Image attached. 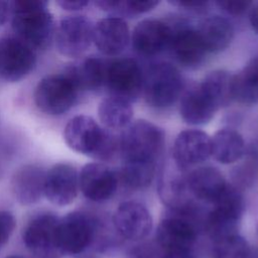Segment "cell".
I'll use <instances>...</instances> for the list:
<instances>
[{"mask_svg": "<svg viewBox=\"0 0 258 258\" xmlns=\"http://www.w3.org/2000/svg\"><path fill=\"white\" fill-rule=\"evenodd\" d=\"M207 52H220L226 49L234 37V26L229 19L214 15L203 19L196 29Z\"/></svg>", "mask_w": 258, "mask_h": 258, "instance_id": "22", "label": "cell"}, {"mask_svg": "<svg viewBox=\"0 0 258 258\" xmlns=\"http://www.w3.org/2000/svg\"><path fill=\"white\" fill-rule=\"evenodd\" d=\"M79 94V89L67 74H54L38 82L33 100L41 112L50 116H58L74 107Z\"/></svg>", "mask_w": 258, "mask_h": 258, "instance_id": "6", "label": "cell"}, {"mask_svg": "<svg viewBox=\"0 0 258 258\" xmlns=\"http://www.w3.org/2000/svg\"><path fill=\"white\" fill-rule=\"evenodd\" d=\"M164 146L163 131L151 122L137 120L123 129L118 138L122 163H154Z\"/></svg>", "mask_w": 258, "mask_h": 258, "instance_id": "3", "label": "cell"}, {"mask_svg": "<svg viewBox=\"0 0 258 258\" xmlns=\"http://www.w3.org/2000/svg\"><path fill=\"white\" fill-rule=\"evenodd\" d=\"M6 258H23V257H21V256H19V255H11V256H8V257H6Z\"/></svg>", "mask_w": 258, "mask_h": 258, "instance_id": "41", "label": "cell"}, {"mask_svg": "<svg viewBox=\"0 0 258 258\" xmlns=\"http://www.w3.org/2000/svg\"><path fill=\"white\" fill-rule=\"evenodd\" d=\"M170 4L177 6L179 8H183L186 10H191V11H200V10H204L209 2H205V1H183V0H178V1H170Z\"/></svg>", "mask_w": 258, "mask_h": 258, "instance_id": "35", "label": "cell"}, {"mask_svg": "<svg viewBox=\"0 0 258 258\" xmlns=\"http://www.w3.org/2000/svg\"><path fill=\"white\" fill-rule=\"evenodd\" d=\"M159 258H198L195 251H165Z\"/></svg>", "mask_w": 258, "mask_h": 258, "instance_id": "37", "label": "cell"}, {"mask_svg": "<svg viewBox=\"0 0 258 258\" xmlns=\"http://www.w3.org/2000/svg\"><path fill=\"white\" fill-rule=\"evenodd\" d=\"M79 189V172L74 165L60 162L46 171L44 196L52 205L63 207L72 204Z\"/></svg>", "mask_w": 258, "mask_h": 258, "instance_id": "15", "label": "cell"}, {"mask_svg": "<svg viewBox=\"0 0 258 258\" xmlns=\"http://www.w3.org/2000/svg\"><path fill=\"white\" fill-rule=\"evenodd\" d=\"M154 0H115L111 6V13L115 17L132 16L151 11L158 5Z\"/></svg>", "mask_w": 258, "mask_h": 258, "instance_id": "32", "label": "cell"}, {"mask_svg": "<svg viewBox=\"0 0 258 258\" xmlns=\"http://www.w3.org/2000/svg\"><path fill=\"white\" fill-rule=\"evenodd\" d=\"M129 41V27L121 17H105L94 24L93 42L103 54L118 55L127 47Z\"/></svg>", "mask_w": 258, "mask_h": 258, "instance_id": "18", "label": "cell"}, {"mask_svg": "<svg viewBox=\"0 0 258 258\" xmlns=\"http://www.w3.org/2000/svg\"><path fill=\"white\" fill-rule=\"evenodd\" d=\"M15 226L14 216L8 211H0V247L9 241Z\"/></svg>", "mask_w": 258, "mask_h": 258, "instance_id": "33", "label": "cell"}, {"mask_svg": "<svg viewBox=\"0 0 258 258\" xmlns=\"http://www.w3.org/2000/svg\"><path fill=\"white\" fill-rule=\"evenodd\" d=\"M233 100L244 105L258 103V55L233 75Z\"/></svg>", "mask_w": 258, "mask_h": 258, "instance_id": "26", "label": "cell"}, {"mask_svg": "<svg viewBox=\"0 0 258 258\" xmlns=\"http://www.w3.org/2000/svg\"><path fill=\"white\" fill-rule=\"evenodd\" d=\"M183 86L180 72L169 62L153 63L143 74L144 100L153 108L164 109L173 105L179 99Z\"/></svg>", "mask_w": 258, "mask_h": 258, "instance_id": "4", "label": "cell"}, {"mask_svg": "<svg viewBox=\"0 0 258 258\" xmlns=\"http://www.w3.org/2000/svg\"><path fill=\"white\" fill-rule=\"evenodd\" d=\"M36 64L35 50L15 36L0 38V79L16 83L33 71Z\"/></svg>", "mask_w": 258, "mask_h": 258, "instance_id": "11", "label": "cell"}, {"mask_svg": "<svg viewBox=\"0 0 258 258\" xmlns=\"http://www.w3.org/2000/svg\"><path fill=\"white\" fill-rule=\"evenodd\" d=\"M113 226L120 237L139 242L149 236L153 220L148 209L136 201H127L118 206L113 215Z\"/></svg>", "mask_w": 258, "mask_h": 258, "instance_id": "13", "label": "cell"}, {"mask_svg": "<svg viewBox=\"0 0 258 258\" xmlns=\"http://www.w3.org/2000/svg\"><path fill=\"white\" fill-rule=\"evenodd\" d=\"M98 115L106 129H124L131 123L133 109L129 102L109 96L103 99L99 104Z\"/></svg>", "mask_w": 258, "mask_h": 258, "instance_id": "28", "label": "cell"}, {"mask_svg": "<svg viewBox=\"0 0 258 258\" xmlns=\"http://www.w3.org/2000/svg\"><path fill=\"white\" fill-rule=\"evenodd\" d=\"M212 156L222 164H231L244 156L246 145L242 135L234 129H220L211 138Z\"/></svg>", "mask_w": 258, "mask_h": 258, "instance_id": "25", "label": "cell"}, {"mask_svg": "<svg viewBox=\"0 0 258 258\" xmlns=\"http://www.w3.org/2000/svg\"><path fill=\"white\" fill-rule=\"evenodd\" d=\"M59 220L53 214H40L25 227L23 241L35 257L60 258L64 254L59 241Z\"/></svg>", "mask_w": 258, "mask_h": 258, "instance_id": "7", "label": "cell"}, {"mask_svg": "<svg viewBox=\"0 0 258 258\" xmlns=\"http://www.w3.org/2000/svg\"><path fill=\"white\" fill-rule=\"evenodd\" d=\"M58 234L63 252L77 255L96 242L99 224L87 213L72 212L59 220Z\"/></svg>", "mask_w": 258, "mask_h": 258, "instance_id": "9", "label": "cell"}, {"mask_svg": "<svg viewBox=\"0 0 258 258\" xmlns=\"http://www.w3.org/2000/svg\"><path fill=\"white\" fill-rule=\"evenodd\" d=\"M244 213V199L235 185L226 187L205 220V230L214 241L239 234Z\"/></svg>", "mask_w": 258, "mask_h": 258, "instance_id": "5", "label": "cell"}, {"mask_svg": "<svg viewBox=\"0 0 258 258\" xmlns=\"http://www.w3.org/2000/svg\"><path fill=\"white\" fill-rule=\"evenodd\" d=\"M216 4L231 15H242L249 11L253 2L250 1H217Z\"/></svg>", "mask_w": 258, "mask_h": 258, "instance_id": "34", "label": "cell"}, {"mask_svg": "<svg viewBox=\"0 0 258 258\" xmlns=\"http://www.w3.org/2000/svg\"><path fill=\"white\" fill-rule=\"evenodd\" d=\"M248 258H258V247L255 248H251L250 254Z\"/></svg>", "mask_w": 258, "mask_h": 258, "instance_id": "40", "label": "cell"}, {"mask_svg": "<svg viewBox=\"0 0 258 258\" xmlns=\"http://www.w3.org/2000/svg\"><path fill=\"white\" fill-rule=\"evenodd\" d=\"M169 48L176 61L188 69L200 67L208 53L201 42L197 30L185 27L173 30Z\"/></svg>", "mask_w": 258, "mask_h": 258, "instance_id": "21", "label": "cell"}, {"mask_svg": "<svg viewBox=\"0 0 258 258\" xmlns=\"http://www.w3.org/2000/svg\"><path fill=\"white\" fill-rule=\"evenodd\" d=\"M42 0H16L11 2V25L15 37L33 50L45 49L54 38L55 23Z\"/></svg>", "mask_w": 258, "mask_h": 258, "instance_id": "1", "label": "cell"}, {"mask_svg": "<svg viewBox=\"0 0 258 258\" xmlns=\"http://www.w3.org/2000/svg\"><path fill=\"white\" fill-rule=\"evenodd\" d=\"M219 109L202 91L199 85L186 90L179 104V113L183 121L190 125L209 123Z\"/></svg>", "mask_w": 258, "mask_h": 258, "instance_id": "23", "label": "cell"}, {"mask_svg": "<svg viewBox=\"0 0 258 258\" xmlns=\"http://www.w3.org/2000/svg\"><path fill=\"white\" fill-rule=\"evenodd\" d=\"M11 16V2L0 0V26Z\"/></svg>", "mask_w": 258, "mask_h": 258, "instance_id": "38", "label": "cell"}, {"mask_svg": "<svg viewBox=\"0 0 258 258\" xmlns=\"http://www.w3.org/2000/svg\"><path fill=\"white\" fill-rule=\"evenodd\" d=\"M154 163H122L118 177L122 182L132 189H142L147 187L155 174Z\"/></svg>", "mask_w": 258, "mask_h": 258, "instance_id": "29", "label": "cell"}, {"mask_svg": "<svg viewBox=\"0 0 258 258\" xmlns=\"http://www.w3.org/2000/svg\"><path fill=\"white\" fill-rule=\"evenodd\" d=\"M186 184L191 196L213 205L228 186L224 175L213 166H201L192 170L186 178Z\"/></svg>", "mask_w": 258, "mask_h": 258, "instance_id": "20", "label": "cell"}, {"mask_svg": "<svg viewBox=\"0 0 258 258\" xmlns=\"http://www.w3.org/2000/svg\"><path fill=\"white\" fill-rule=\"evenodd\" d=\"M63 139L74 151L99 161L110 160L119 150L118 138L87 115L69 120L63 129Z\"/></svg>", "mask_w": 258, "mask_h": 258, "instance_id": "2", "label": "cell"}, {"mask_svg": "<svg viewBox=\"0 0 258 258\" xmlns=\"http://www.w3.org/2000/svg\"><path fill=\"white\" fill-rule=\"evenodd\" d=\"M107 63L97 57L88 56L72 63L63 72L74 82L80 92L96 91L105 85Z\"/></svg>", "mask_w": 258, "mask_h": 258, "instance_id": "24", "label": "cell"}, {"mask_svg": "<svg viewBox=\"0 0 258 258\" xmlns=\"http://www.w3.org/2000/svg\"><path fill=\"white\" fill-rule=\"evenodd\" d=\"M251 247L240 234L231 235L213 242V258H248Z\"/></svg>", "mask_w": 258, "mask_h": 258, "instance_id": "31", "label": "cell"}, {"mask_svg": "<svg viewBox=\"0 0 258 258\" xmlns=\"http://www.w3.org/2000/svg\"><path fill=\"white\" fill-rule=\"evenodd\" d=\"M62 9L69 11H77L85 8L89 2L86 0H59L56 2Z\"/></svg>", "mask_w": 258, "mask_h": 258, "instance_id": "36", "label": "cell"}, {"mask_svg": "<svg viewBox=\"0 0 258 258\" xmlns=\"http://www.w3.org/2000/svg\"><path fill=\"white\" fill-rule=\"evenodd\" d=\"M105 86L110 96L135 102L142 93L143 73L138 62L130 57L119 58L107 64Z\"/></svg>", "mask_w": 258, "mask_h": 258, "instance_id": "8", "label": "cell"}, {"mask_svg": "<svg viewBox=\"0 0 258 258\" xmlns=\"http://www.w3.org/2000/svg\"><path fill=\"white\" fill-rule=\"evenodd\" d=\"M249 21L254 31L258 33V2H253L249 10Z\"/></svg>", "mask_w": 258, "mask_h": 258, "instance_id": "39", "label": "cell"}, {"mask_svg": "<svg viewBox=\"0 0 258 258\" xmlns=\"http://www.w3.org/2000/svg\"><path fill=\"white\" fill-rule=\"evenodd\" d=\"M243 162L234 170L233 177L239 186H253L258 183V137L246 146Z\"/></svg>", "mask_w": 258, "mask_h": 258, "instance_id": "30", "label": "cell"}, {"mask_svg": "<svg viewBox=\"0 0 258 258\" xmlns=\"http://www.w3.org/2000/svg\"><path fill=\"white\" fill-rule=\"evenodd\" d=\"M212 155L211 137L204 131L187 129L175 138L172 157L179 169H187L206 161Z\"/></svg>", "mask_w": 258, "mask_h": 258, "instance_id": "16", "label": "cell"}, {"mask_svg": "<svg viewBox=\"0 0 258 258\" xmlns=\"http://www.w3.org/2000/svg\"><path fill=\"white\" fill-rule=\"evenodd\" d=\"M94 24L84 15L63 17L55 27L54 41L58 52L64 56L84 54L93 42Z\"/></svg>", "mask_w": 258, "mask_h": 258, "instance_id": "10", "label": "cell"}, {"mask_svg": "<svg viewBox=\"0 0 258 258\" xmlns=\"http://www.w3.org/2000/svg\"><path fill=\"white\" fill-rule=\"evenodd\" d=\"M156 242L162 252L195 251L198 242V230L185 214L163 218L156 229Z\"/></svg>", "mask_w": 258, "mask_h": 258, "instance_id": "12", "label": "cell"}, {"mask_svg": "<svg viewBox=\"0 0 258 258\" xmlns=\"http://www.w3.org/2000/svg\"><path fill=\"white\" fill-rule=\"evenodd\" d=\"M118 173L102 162H90L79 172L80 189L92 202L110 200L118 187Z\"/></svg>", "mask_w": 258, "mask_h": 258, "instance_id": "14", "label": "cell"}, {"mask_svg": "<svg viewBox=\"0 0 258 258\" xmlns=\"http://www.w3.org/2000/svg\"><path fill=\"white\" fill-rule=\"evenodd\" d=\"M173 29L167 23L156 19L140 21L133 29L131 43L134 50L142 55H154L168 48Z\"/></svg>", "mask_w": 258, "mask_h": 258, "instance_id": "17", "label": "cell"}, {"mask_svg": "<svg viewBox=\"0 0 258 258\" xmlns=\"http://www.w3.org/2000/svg\"><path fill=\"white\" fill-rule=\"evenodd\" d=\"M199 86L218 109L233 101V75L227 71L217 70L209 73Z\"/></svg>", "mask_w": 258, "mask_h": 258, "instance_id": "27", "label": "cell"}, {"mask_svg": "<svg viewBox=\"0 0 258 258\" xmlns=\"http://www.w3.org/2000/svg\"><path fill=\"white\" fill-rule=\"evenodd\" d=\"M46 171L36 164H25L19 167L10 181L14 199L23 206L36 204L44 196Z\"/></svg>", "mask_w": 258, "mask_h": 258, "instance_id": "19", "label": "cell"}]
</instances>
